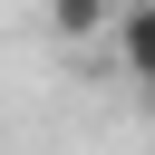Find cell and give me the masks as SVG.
Returning a JSON list of instances; mask_svg holds the SVG:
<instances>
[{
  "mask_svg": "<svg viewBox=\"0 0 155 155\" xmlns=\"http://www.w3.org/2000/svg\"><path fill=\"white\" fill-rule=\"evenodd\" d=\"M116 58H126V78L155 97V0H116Z\"/></svg>",
  "mask_w": 155,
  "mask_h": 155,
  "instance_id": "obj_1",
  "label": "cell"
},
{
  "mask_svg": "<svg viewBox=\"0 0 155 155\" xmlns=\"http://www.w3.org/2000/svg\"><path fill=\"white\" fill-rule=\"evenodd\" d=\"M107 29H116V0H48V39L87 48V39H107Z\"/></svg>",
  "mask_w": 155,
  "mask_h": 155,
  "instance_id": "obj_2",
  "label": "cell"
}]
</instances>
